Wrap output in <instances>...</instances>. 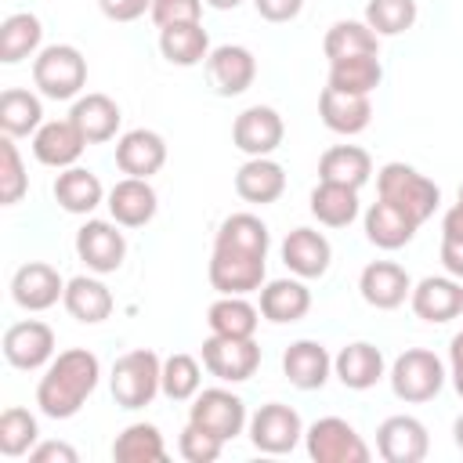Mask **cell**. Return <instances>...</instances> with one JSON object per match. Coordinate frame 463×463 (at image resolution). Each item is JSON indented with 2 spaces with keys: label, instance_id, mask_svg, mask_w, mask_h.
Wrapping results in <instances>:
<instances>
[{
  "label": "cell",
  "instance_id": "cell-1",
  "mask_svg": "<svg viewBox=\"0 0 463 463\" xmlns=\"http://www.w3.org/2000/svg\"><path fill=\"white\" fill-rule=\"evenodd\" d=\"M101 376V362L87 347H69L58 358H51L47 373L36 383V405L51 420H69L83 409V402L94 394Z\"/></svg>",
  "mask_w": 463,
  "mask_h": 463
},
{
  "label": "cell",
  "instance_id": "cell-2",
  "mask_svg": "<svg viewBox=\"0 0 463 463\" xmlns=\"http://www.w3.org/2000/svg\"><path fill=\"white\" fill-rule=\"evenodd\" d=\"M376 192H380V199H387L391 206H398L402 213H409L416 224H423L438 210V203H441L438 184L430 177H423L409 163H387V166H380Z\"/></svg>",
  "mask_w": 463,
  "mask_h": 463
},
{
  "label": "cell",
  "instance_id": "cell-3",
  "mask_svg": "<svg viewBox=\"0 0 463 463\" xmlns=\"http://www.w3.org/2000/svg\"><path fill=\"white\" fill-rule=\"evenodd\" d=\"M112 398L119 409H145L163 391V362L148 347H134L112 365Z\"/></svg>",
  "mask_w": 463,
  "mask_h": 463
},
{
  "label": "cell",
  "instance_id": "cell-4",
  "mask_svg": "<svg viewBox=\"0 0 463 463\" xmlns=\"http://www.w3.org/2000/svg\"><path fill=\"white\" fill-rule=\"evenodd\" d=\"M33 83L43 98L69 101L87 83V58L72 43H51L33 58Z\"/></svg>",
  "mask_w": 463,
  "mask_h": 463
},
{
  "label": "cell",
  "instance_id": "cell-5",
  "mask_svg": "<svg viewBox=\"0 0 463 463\" xmlns=\"http://www.w3.org/2000/svg\"><path fill=\"white\" fill-rule=\"evenodd\" d=\"M445 387V365L434 351H423V347H409L394 358L391 365V391L394 398L409 402V405H420V402H430L438 391Z\"/></svg>",
  "mask_w": 463,
  "mask_h": 463
},
{
  "label": "cell",
  "instance_id": "cell-6",
  "mask_svg": "<svg viewBox=\"0 0 463 463\" xmlns=\"http://www.w3.org/2000/svg\"><path fill=\"white\" fill-rule=\"evenodd\" d=\"M304 445H307V456L315 463H369V445L340 416L315 420L304 430Z\"/></svg>",
  "mask_w": 463,
  "mask_h": 463
},
{
  "label": "cell",
  "instance_id": "cell-7",
  "mask_svg": "<svg viewBox=\"0 0 463 463\" xmlns=\"http://www.w3.org/2000/svg\"><path fill=\"white\" fill-rule=\"evenodd\" d=\"M203 365L210 369V376H217L224 383H242L257 373L260 347H257L253 336H217V333H210L203 340Z\"/></svg>",
  "mask_w": 463,
  "mask_h": 463
},
{
  "label": "cell",
  "instance_id": "cell-8",
  "mask_svg": "<svg viewBox=\"0 0 463 463\" xmlns=\"http://www.w3.org/2000/svg\"><path fill=\"white\" fill-rule=\"evenodd\" d=\"M188 423L217 434L221 441H232L235 434H242L246 427V405L239 394L224 391V387H206L192 398V409H188Z\"/></svg>",
  "mask_w": 463,
  "mask_h": 463
},
{
  "label": "cell",
  "instance_id": "cell-9",
  "mask_svg": "<svg viewBox=\"0 0 463 463\" xmlns=\"http://www.w3.org/2000/svg\"><path fill=\"white\" fill-rule=\"evenodd\" d=\"M300 438H304L300 412L282 402H268L250 416V441H253V449H260L268 456L293 452Z\"/></svg>",
  "mask_w": 463,
  "mask_h": 463
},
{
  "label": "cell",
  "instance_id": "cell-10",
  "mask_svg": "<svg viewBox=\"0 0 463 463\" xmlns=\"http://www.w3.org/2000/svg\"><path fill=\"white\" fill-rule=\"evenodd\" d=\"M210 286L221 297H246V293L260 289L264 286V257L260 253H242V250L213 246Z\"/></svg>",
  "mask_w": 463,
  "mask_h": 463
},
{
  "label": "cell",
  "instance_id": "cell-11",
  "mask_svg": "<svg viewBox=\"0 0 463 463\" xmlns=\"http://www.w3.org/2000/svg\"><path fill=\"white\" fill-rule=\"evenodd\" d=\"M76 257L94 275H112L127 257V239L116 228V221H87L76 232Z\"/></svg>",
  "mask_w": 463,
  "mask_h": 463
},
{
  "label": "cell",
  "instance_id": "cell-12",
  "mask_svg": "<svg viewBox=\"0 0 463 463\" xmlns=\"http://www.w3.org/2000/svg\"><path fill=\"white\" fill-rule=\"evenodd\" d=\"M286 137L282 116L271 105H250L232 123V141L246 156H271Z\"/></svg>",
  "mask_w": 463,
  "mask_h": 463
},
{
  "label": "cell",
  "instance_id": "cell-13",
  "mask_svg": "<svg viewBox=\"0 0 463 463\" xmlns=\"http://www.w3.org/2000/svg\"><path fill=\"white\" fill-rule=\"evenodd\" d=\"M4 358L14 365V369H40L54 358V329L40 318H25V322H14L7 326L4 333Z\"/></svg>",
  "mask_w": 463,
  "mask_h": 463
},
{
  "label": "cell",
  "instance_id": "cell-14",
  "mask_svg": "<svg viewBox=\"0 0 463 463\" xmlns=\"http://www.w3.org/2000/svg\"><path fill=\"white\" fill-rule=\"evenodd\" d=\"M206 76H210V87L221 98H235V94L250 90V83L257 80V58H253L250 47L221 43L206 58Z\"/></svg>",
  "mask_w": 463,
  "mask_h": 463
},
{
  "label": "cell",
  "instance_id": "cell-15",
  "mask_svg": "<svg viewBox=\"0 0 463 463\" xmlns=\"http://www.w3.org/2000/svg\"><path fill=\"white\" fill-rule=\"evenodd\" d=\"M430 449L427 427L416 416H387L376 430V452L387 463H420Z\"/></svg>",
  "mask_w": 463,
  "mask_h": 463
},
{
  "label": "cell",
  "instance_id": "cell-16",
  "mask_svg": "<svg viewBox=\"0 0 463 463\" xmlns=\"http://www.w3.org/2000/svg\"><path fill=\"white\" fill-rule=\"evenodd\" d=\"M409 304L423 322H452L456 315H463V282L452 275H427L409 293Z\"/></svg>",
  "mask_w": 463,
  "mask_h": 463
},
{
  "label": "cell",
  "instance_id": "cell-17",
  "mask_svg": "<svg viewBox=\"0 0 463 463\" xmlns=\"http://www.w3.org/2000/svg\"><path fill=\"white\" fill-rule=\"evenodd\" d=\"M358 289H362V300L376 311H394L405 304V297L412 293V279L402 264L394 260H373L362 268L358 275Z\"/></svg>",
  "mask_w": 463,
  "mask_h": 463
},
{
  "label": "cell",
  "instance_id": "cell-18",
  "mask_svg": "<svg viewBox=\"0 0 463 463\" xmlns=\"http://www.w3.org/2000/svg\"><path fill=\"white\" fill-rule=\"evenodd\" d=\"M11 297L25 311H47L65 297V279L58 275V268H51L43 260H29V264H22L14 271Z\"/></svg>",
  "mask_w": 463,
  "mask_h": 463
},
{
  "label": "cell",
  "instance_id": "cell-19",
  "mask_svg": "<svg viewBox=\"0 0 463 463\" xmlns=\"http://www.w3.org/2000/svg\"><path fill=\"white\" fill-rule=\"evenodd\" d=\"M329 260H333V246L315 228H293L282 239V264L297 279H322L329 271Z\"/></svg>",
  "mask_w": 463,
  "mask_h": 463
},
{
  "label": "cell",
  "instance_id": "cell-20",
  "mask_svg": "<svg viewBox=\"0 0 463 463\" xmlns=\"http://www.w3.org/2000/svg\"><path fill=\"white\" fill-rule=\"evenodd\" d=\"M83 148H87V137L80 134V127L72 119H51L33 134V156L43 166H54V170L76 166Z\"/></svg>",
  "mask_w": 463,
  "mask_h": 463
},
{
  "label": "cell",
  "instance_id": "cell-21",
  "mask_svg": "<svg viewBox=\"0 0 463 463\" xmlns=\"http://www.w3.org/2000/svg\"><path fill=\"white\" fill-rule=\"evenodd\" d=\"M166 163V141L156 134V130H127L119 141H116V166L127 174V177H152L159 174Z\"/></svg>",
  "mask_w": 463,
  "mask_h": 463
},
{
  "label": "cell",
  "instance_id": "cell-22",
  "mask_svg": "<svg viewBox=\"0 0 463 463\" xmlns=\"http://www.w3.org/2000/svg\"><path fill=\"white\" fill-rule=\"evenodd\" d=\"M156 206H159L156 188H152L145 177H123V181H116L112 192H109V213H112V221L123 224V228H141V224H148V221L156 217Z\"/></svg>",
  "mask_w": 463,
  "mask_h": 463
},
{
  "label": "cell",
  "instance_id": "cell-23",
  "mask_svg": "<svg viewBox=\"0 0 463 463\" xmlns=\"http://www.w3.org/2000/svg\"><path fill=\"white\" fill-rule=\"evenodd\" d=\"M318 116L322 123L333 130V134H362L373 119V101L369 94H344V90H333L326 87L318 94Z\"/></svg>",
  "mask_w": 463,
  "mask_h": 463
},
{
  "label": "cell",
  "instance_id": "cell-24",
  "mask_svg": "<svg viewBox=\"0 0 463 463\" xmlns=\"http://www.w3.org/2000/svg\"><path fill=\"white\" fill-rule=\"evenodd\" d=\"M235 192L246 203L268 206L286 192V170L271 156H250L235 174Z\"/></svg>",
  "mask_w": 463,
  "mask_h": 463
},
{
  "label": "cell",
  "instance_id": "cell-25",
  "mask_svg": "<svg viewBox=\"0 0 463 463\" xmlns=\"http://www.w3.org/2000/svg\"><path fill=\"white\" fill-rule=\"evenodd\" d=\"M329 369H333V358L318 340H297L282 354V373L300 391H318L329 380Z\"/></svg>",
  "mask_w": 463,
  "mask_h": 463
},
{
  "label": "cell",
  "instance_id": "cell-26",
  "mask_svg": "<svg viewBox=\"0 0 463 463\" xmlns=\"http://www.w3.org/2000/svg\"><path fill=\"white\" fill-rule=\"evenodd\" d=\"M69 119L80 127V134L87 137V145H101V141H112L116 130H119V105L109 98V94H83L72 101V112Z\"/></svg>",
  "mask_w": 463,
  "mask_h": 463
},
{
  "label": "cell",
  "instance_id": "cell-27",
  "mask_svg": "<svg viewBox=\"0 0 463 463\" xmlns=\"http://www.w3.org/2000/svg\"><path fill=\"white\" fill-rule=\"evenodd\" d=\"M311 311V289L300 279H275L260 286V315L275 326L300 322Z\"/></svg>",
  "mask_w": 463,
  "mask_h": 463
},
{
  "label": "cell",
  "instance_id": "cell-28",
  "mask_svg": "<svg viewBox=\"0 0 463 463\" xmlns=\"http://www.w3.org/2000/svg\"><path fill=\"white\" fill-rule=\"evenodd\" d=\"M333 373H336V380L344 387L369 391L383 376V354H380V347H373L365 340H354V344L340 347V354L333 358Z\"/></svg>",
  "mask_w": 463,
  "mask_h": 463
},
{
  "label": "cell",
  "instance_id": "cell-29",
  "mask_svg": "<svg viewBox=\"0 0 463 463\" xmlns=\"http://www.w3.org/2000/svg\"><path fill=\"white\" fill-rule=\"evenodd\" d=\"M65 311L83 322V326H98L112 315V293L101 279H90V275H76L65 282V297H61Z\"/></svg>",
  "mask_w": 463,
  "mask_h": 463
},
{
  "label": "cell",
  "instance_id": "cell-30",
  "mask_svg": "<svg viewBox=\"0 0 463 463\" xmlns=\"http://www.w3.org/2000/svg\"><path fill=\"white\" fill-rule=\"evenodd\" d=\"M416 228L420 224L409 213H402L398 206H391L387 199H376L365 210V239L380 250H402L405 242H412Z\"/></svg>",
  "mask_w": 463,
  "mask_h": 463
},
{
  "label": "cell",
  "instance_id": "cell-31",
  "mask_svg": "<svg viewBox=\"0 0 463 463\" xmlns=\"http://www.w3.org/2000/svg\"><path fill=\"white\" fill-rule=\"evenodd\" d=\"M159 54L170 65L192 69V65H199V61L210 58V36H206V29L199 22L166 25V29H159Z\"/></svg>",
  "mask_w": 463,
  "mask_h": 463
},
{
  "label": "cell",
  "instance_id": "cell-32",
  "mask_svg": "<svg viewBox=\"0 0 463 463\" xmlns=\"http://www.w3.org/2000/svg\"><path fill=\"white\" fill-rule=\"evenodd\" d=\"M369 177H373V159H369V152L358 148V145H333V148H326L322 159H318V181L362 188Z\"/></svg>",
  "mask_w": 463,
  "mask_h": 463
},
{
  "label": "cell",
  "instance_id": "cell-33",
  "mask_svg": "<svg viewBox=\"0 0 463 463\" xmlns=\"http://www.w3.org/2000/svg\"><path fill=\"white\" fill-rule=\"evenodd\" d=\"M54 199L65 213H90L105 199V188L98 174H90L87 166H65L54 177Z\"/></svg>",
  "mask_w": 463,
  "mask_h": 463
},
{
  "label": "cell",
  "instance_id": "cell-34",
  "mask_svg": "<svg viewBox=\"0 0 463 463\" xmlns=\"http://www.w3.org/2000/svg\"><path fill=\"white\" fill-rule=\"evenodd\" d=\"M40 40H43V25L33 11H18L7 14L0 22V61L4 65H18L29 54H40Z\"/></svg>",
  "mask_w": 463,
  "mask_h": 463
},
{
  "label": "cell",
  "instance_id": "cell-35",
  "mask_svg": "<svg viewBox=\"0 0 463 463\" xmlns=\"http://www.w3.org/2000/svg\"><path fill=\"white\" fill-rule=\"evenodd\" d=\"M311 213L326 228H347L358 217V188L318 181L311 192Z\"/></svg>",
  "mask_w": 463,
  "mask_h": 463
},
{
  "label": "cell",
  "instance_id": "cell-36",
  "mask_svg": "<svg viewBox=\"0 0 463 463\" xmlns=\"http://www.w3.org/2000/svg\"><path fill=\"white\" fill-rule=\"evenodd\" d=\"M43 127V105L36 94L29 90H18V87H7L0 94V130L7 137H25V134H36Z\"/></svg>",
  "mask_w": 463,
  "mask_h": 463
},
{
  "label": "cell",
  "instance_id": "cell-37",
  "mask_svg": "<svg viewBox=\"0 0 463 463\" xmlns=\"http://www.w3.org/2000/svg\"><path fill=\"white\" fill-rule=\"evenodd\" d=\"M322 51L329 61H344V58H358V54H376L380 51V36L365 25V22H333L326 40H322Z\"/></svg>",
  "mask_w": 463,
  "mask_h": 463
},
{
  "label": "cell",
  "instance_id": "cell-38",
  "mask_svg": "<svg viewBox=\"0 0 463 463\" xmlns=\"http://www.w3.org/2000/svg\"><path fill=\"white\" fill-rule=\"evenodd\" d=\"M213 246H224V250H242V253H260V257H268L271 235H268V224H264L257 213H232V217H224V221H221Z\"/></svg>",
  "mask_w": 463,
  "mask_h": 463
},
{
  "label": "cell",
  "instance_id": "cell-39",
  "mask_svg": "<svg viewBox=\"0 0 463 463\" xmlns=\"http://www.w3.org/2000/svg\"><path fill=\"white\" fill-rule=\"evenodd\" d=\"M112 459L116 463H163L166 445L156 423H130L116 441H112Z\"/></svg>",
  "mask_w": 463,
  "mask_h": 463
},
{
  "label": "cell",
  "instance_id": "cell-40",
  "mask_svg": "<svg viewBox=\"0 0 463 463\" xmlns=\"http://www.w3.org/2000/svg\"><path fill=\"white\" fill-rule=\"evenodd\" d=\"M383 80L380 58L376 54H358V58H344V61H329V83L333 90L344 94H373Z\"/></svg>",
  "mask_w": 463,
  "mask_h": 463
},
{
  "label": "cell",
  "instance_id": "cell-41",
  "mask_svg": "<svg viewBox=\"0 0 463 463\" xmlns=\"http://www.w3.org/2000/svg\"><path fill=\"white\" fill-rule=\"evenodd\" d=\"M260 311L246 300V297H221V300H213L210 304V311H206V326H210V333H217V336H253L257 333V318Z\"/></svg>",
  "mask_w": 463,
  "mask_h": 463
},
{
  "label": "cell",
  "instance_id": "cell-42",
  "mask_svg": "<svg viewBox=\"0 0 463 463\" xmlns=\"http://www.w3.org/2000/svg\"><path fill=\"white\" fill-rule=\"evenodd\" d=\"M36 438H40V427H36V416H33L29 409L11 405V409L0 412V452H4V456L14 459V456L33 452Z\"/></svg>",
  "mask_w": 463,
  "mask_h": 463
},
{
  "label": "cell",
  "instance_id": "cell-43",
  "mask_svg": "<svg viewBox=\"0 0 463 463\" xmlns=\"http://www.w3.org/2000/svg\"><path fill=\"white\" fill-rule=\"evenodd\" d=\"M416 22V0H369L365 4V25L376 36H398L412 29Z\"/></svg>",
  "mask_w": 463,
  "mask_h": 463
},
{
  "label": "cell",
  "instance_id": "cell-44",
  "mask_svg": "<svg viewBox=\"0 0 463 463\" xmlns=\"http://www.w3.org/2000/svg\"><path fill=\"white\" fill-rule=\"evenodd\" d=\"M199 380H203V373H199V362L192 358V354H170L166 362H163V394L170 398V402H188V398H195L199 394Z\"/></svg>",
  "mask_w": 463,
  "mask_h": 463
},
{
  "label": "cell",
  "instance_id": "cell-45",
  "mask_svg": "<svg viewBox=\"0 0 463 463\" xmlns=\"http://www.w3.org/2000/svg\"><path fill=\"white\" fill-rule=\"evenodd\" d=\"M29 188V174H25V163L18 156V145L14 137H0V203L4 206H14Z\"/></svg>",
  "mask_w": 463,
  "mask_h": 463
},
{
  "label": "cell",
  "instance_id": "cell-46",
  "mask_svg": "<svg viewBox=\"0 0 463 463\" xmlns=\"http://www.w3.org/2000/svg\"><path fill=\"white\" fill-rule=\"evenodd\" d=\"M177 449H181V456H184L188 463H213V459L221 456L224 441H221L217 434H210V430H203V427L188 423V427L181 430V441H177Z\"/></svg>",
  "mask_w": 463,
  "mask_h": 463
},
{
  "label": "cell",
  "instance_id": "cell-47",
  "mask_svg": "<svg viewBox=\"0 0 463 463\" xmlns=\"http://www.w3.org/2000/svg\"><path fill=\"white\" fill-rule=\"evenodd\" d=\"M152 22L159 29L166 25H181V22H199L203 14V0H152Z\"/></svg>",
  "mask_w": 463,
  "mask_h": 463
},
{
  "label": "cell",
  "instance_id": "cell-48",
  "mask_svg": "<svg viewBox=\"0 0 463 463\" xmlns=\"http://www.w3.org/2000/svg\"><path fill=\"white\" fill-rule=\"evenodd\" d=\"M98 7L112 22H137L145 11H152V0H98Z\"/></svg>",
  "mask_w": 463,
  "mask_h": 463
},
{
  "label": "cell",
  "instance_id": "cell-49",
  "mask_svg": "<svg viewBox=\"0 0 463 463\" xmlns=\"http://www.w3.org/2000/svg\"><path fill=\"white\" fill-rule=\"evenodd\" d=\"M253 7H257V14L264 18V22H293L297 14H300V7H304V0H253Z\"/></svg>",
  "mask_w": 463,
  "mask_h": 463
},
{
  "label": "cell",
  "instance_id": "cell-50",
  "mask_svg": "<svg viewBox=\"0 0 463 463\" xmlns=\"http://www.w3.org/2000/svg\"><path fill=\"white\" fill-rule=\"evenodd\" d=\"M29 459H33V463H76L80 456H76V449L65 445V441H40V445H33Z\"/></svg>",
  "mask_w": 463,
  "mask_h": 463
},
{
  "label": "cell",
  "instance_id": "cell-51",
  "mask_svg": "<svg viewBox=\"0 0 463 463\" xmlns=\"http://www.w3.org/2000/svg\"><path fill=\"white\" fill-rule=\"evenodd\" d=\"M441 264L452 279L463 282V242H452V239H441Z\"/></svg>",
  "mask_w": 463,
  "mask_h": 463
},
{
  "label": "cell",
  "instance_id": "cell-52",
  "mask_svg": "<svg viewBox=\"0 0 463 463\" xmlns=\"http://www.w3.org/2000/svg\"><path fill=\"white\" fill-rule=\"evenodd\" d=\"M441 239H452V242H463V203H456L445 221H441Z\"/></svg>",
  "mask_w": 463,
  "mask_h": 463
},
{
  "label": "cell",
  "instance_id": "cell-53",
  "mask_svg": "<svg viewBox=\"0 0 463 463\" xmlns=\"http://www.w3.org/2000/svg\"><path fill=\"white\" fill-rule=\"evenodd\" d=\"M449 362H463V333L452 336V344H449Z\"/></svg>",
  "mask_w": 463,
  "mask_h": 463
},
{
  "label": "cell",
  "instance_id": "cell-54",
  "mask_svg": "<svg viewBox=\"0 0 463 463\" xmlns=\"http://www.w3.org/2000/svg\"><path fill=\"white\" fill-rule=\"evenodd\" d=\"M452 387H456V394L463 398V362H452Z\"/></svg>",
  "mask_w": 463,
  "mask_h": 463
},
{
  "label": "cell",
  "instance_id": "cell-55",
  "mask_svg": "<svg viewBox=\"0 0 463 463\" xmlns=\"http://www.w3.org/2000/svg\"><path fill=\"white\" fill-rule=\"evenodd\" d=\"M452 441H456V449L463 452V412H459L456 423H452Z\"/></svg>",
  "mask_w": 463,
  "mask_h": 463
},
{
  "label": "cell",
  "instance_id": "cell-56",
  "mask_svg": "<svg viewBox=\"0 0 463 463\" xmlns=\"http://www.w3.org/2000/svg\"><path fill=\"white\" fill-rule=\"evenodd\" d=\"M210 7H217V11H232V7H239L242 0H206Z\"/></svg>",
  "mask_w": 463,
  "mask_h": 463
},
{
  "label": "cell",
  "instance_id": "cell-57",
  "mask_svg": "<svg viewBox=\"0 0 463 463\" xmlns=\"http://www.w3.org/2000/svg\"><path fill=\"white\" fill-rule=\"evenodd\" d=\"M459 203H463V184H459Z\"/></svg>",
  "mask_w": 463,
  "mask_h": 463
}]
</instances>
